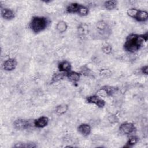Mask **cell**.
<instances>
[{
	"instance_id": "obj_1",
	"label": "cell",
	"mask_w": 148,
	"mask_h": 148,
	"mask_svg": "<svg viewBox=\"0 0 148 148\" xmlns=\"http://www.w3.org/2000/svg\"><path fill=\"white\" fill-rule=\"evenodd\" d=\"M148 33L143 34H130L125 38L123 45L124 50L129 53H135L138 51L147 41Z\"/></svg>"
},
{
	"instance_id": "obj_2",
	"label": "cell",
	"mask_w": 148,
	"mask_h": 148,
	"mask_svg": "<svg viewBox=\"0 0 148 148\" xmlns=\"http://www.w3.org/2000/svg\"><path fill=\"white\" fill-rule=\"evenodd\" d=\"M50 24L49 18L45 16H34L29 24L30 29L35 34H39L45 31Z\"/></svg>"
},
{
	"instance_id": "obj_3",
	"label": "cell",
	"mask_w": 148,
	"mask_h": 148,
	"mask_svg": "<svg viewBox=\"0 0 148 148\" xmlns=\"http://www.w3.org/2000/svg\"><path fill=\"white\" fill-rule=\"evenodd\" d=\"M127 15L138 22H146L148 20V13L146 10L136 8H130L127 11Z\"/></svg>"
},
{
	"instance_id": "obj_4",
	"label": "cell",
	"mask_w": 148,
	"mask_h": 148,
	"mask_svg": "<svg viewBox=\"0 0 148 148\" xmlns=\"http://www.w3.org/2000/svg\"><path fill=\"white\" fill-rule=\"evenodd\" d=\"M117 91V88L110 86H103L97 92V95L101 98H106L112 96Z\"/></svg>"
},
{
	"instance_id": "obj_5",
	"label": "cell",
	"mask_w": 148,
	"mask_h": 148,
	"mask_svg": "<svg viewBox=\"0 0 148 148\" xmlns=\"http://www.w3.org/2000/svg\"><path fill=\"white\" fill-rule=\"evenodd\" d=\"M119 130L122 134L128 135L133 134L136 131V127L134 123L125 121L120 124Z\"/></svg>"
},
{
	"instance_id": "obj_6",
	"label": "cell",
	"mask_w": 148,
	"mask_h": 148,
	"mask_svg": "<svg viewBox=\"0 0 148 148\" xmlns=\"http://www.w3.org/2000/svg\"><path fill=\"white\" fill-rule=\"evenodd\" d=\"M86 102L88 103L94 104L99 108H103L106 105L105 100L97 94L91 95L87 97Z\"/></svg>"
},
{
	"instance_id": "obj_7",
	"label": "cell",
	"mask_w": 148,
	"mask_h": 148,
	"mask_svg": "<svg viewBox=\"0 0 148 148\" xmlns=\"http://www.w3.org/2000/svg\"><path fill=\"white\" fill-rule=\"evenodd\" d=\"M31 123L29 120L23 119H18L14 121L13 127L17 130H27L31 126Z\"/></svg>"
},
{
	"instance_id": "obj_8",
	"label": "cell",
	"mask_w": 148,
	"mask_h": 148,
	"mask_svg": "<svg viewBox=\"0 0 148 148\" xmlns=\"http://www.w3.org/2000/svg\"><path fill=\"white\" fill-rule=\"evenodd\" d=\"M17 65V61L14 58H9L6 60L2 64V68L6 71L14 70Z\"/></svg>"
},
{
	"instance_id": "obj_9",
	"label": "cell",
	"mask_w": 148,
	"mask_h": 148,
	"mask_svg": "<svg viewBox=\"0 0 148 148\" xmlns=\"http://www.w3.org/2000/svg\"><path fill=\"white\" fill-rule=\"evenodd\" d=\"M96 28L98 31L103 35H106L108 33L110 32V27L108 24L104 20H99L95 25Z\"/></svg>"
},
{
	"instance_id": "obj_10",
	"label": "cell",
	"mask_w": 148,
	"mask_h": 148,
	"mask_svg": "<svg viewBox=\"0 0 148 148\" xmlns=\"http://www.w3.org/2000/svg\"><path fill=\"white\" fill-rule=\"evenodd\" d=\"M49 119L46 116H40L34 120V125L37 128H43L46 127L49 124Z\"/></svg>"
},
{
	"instance_id": "obj_11",
	"label": "cell",
	"mask_w": 148,
	"mask_h": 148,
	"mask_svg": "<svg viewBox=\"0 0 148 148\" xmlns=\"http://www.w3.org/2000/svg\"><path fill=\"white\" fill-rule=\"evenodd\" d=\"M1 17L5 20H12L15 17V13L14 11L9 8H2L1 9Z\"/></svg>"
},
{
	"instance_id": "obj_12",
	"label": "cell",
	"mask_w": 148,
	"mask_h": 148,
	"mask_svg": "<svg viewBox=\"0 0 148 148\" xmlns=\"http://www.w3.org/2000/svg\"><path fill=\"white\" fill-rule=\"evenodd\" d=\"M81 73L76 71H70L69 72L66 73V77L73 84H75L78 83L80 79Z\"/></svg>"
},
{
	"instance_id": "obj_13",
	"label": "cell",
	"mask_w": 148,
	"mask_h": 148,
	"mask_svg": "<svg viewBox=\"0 0 148 148\" xmlns=\"http://www.w3.org/2000/svg\"><path fill=\"white\" fill-rule=\"evenodd\" d=\"M77 131L82 136H87L91 132V127L88 124L82 123L78 126Z\"/></svg>"
},
{
	"instance_id": "obj_14",
	"label": "cell",
	"mask_w": 148,
	"mask_h": 148,
	"mask_svg": "<svg viewBox=\"0 0 148 148\" xmlns=\"http://www.w3.org/2000/svg\"><path fill=\"white\" fill-rule=\"evenodd\" d=\"M58 69L60 72L67 73L71 71L72 65L69 61L67 60H63L58 64Z\"/></svg>"
},
{
	"instance_id": "obj_15",
	"label": "cell",
	"mask_w": 148,
	"mask_h": 148,
	"mask_svg": "<svg viewBox=\"0 0 148 148\" xmlns=\"http://www.w3.org/2000/svg\"><path fill=\"white\" fill-rule=\"evenodd\" d=\"M81 4L77 2H72L69 4L66 8V12L69 14H77Z\"/></svg>"
},
{
	"instance_id": "obj_16",
	"label": "cell",
	"mask_w": 148,
	"mask_h": 148,
	"mask_svg": "<svg viewBox=\"0 0 148 148\" xmlns=\"http://www.w3.org/2000/svg\"><path fill=\"white\" fill-rule=\"evenodd\" d=\"M77 29L79 35L81 37H83L88 34L89 27L86 23H82L80 24H79Z\"/></svg>"
},
{
	"instance_id": "obj_17",
	"label": "cell",
	"mask_w": 148,
	"mask_h": 148,
	"mask_svg": "<svg viewBox=\"0 0 148 148\" xmlns=\"http://www.w3.org/2000/svg\"><path fill=\"white\" fill-rule=\"evenodd\" d=\"M66 73L62 72H60V71L58 72L54 73L52 75V77L51 79V83H54L58 82L63 80L64 79H65L66 77Z\"/></svg>"
},
{
	"instance_id": "obj_18",
	"label": "cell",
	"mask_w": 148,
	"mask_h": 148,
	"mask_svg": "<svg viewBox=\"0 0 148 148\" xmlns=\"http://www.w3.org/2000/svg\"><path fill=\"white\" fill-rule=\"evenodd\" d=\"M118 2L116 0H109L105 1L103 3V7L108 10H113L117 8Z\"/></svg>"
},
{
	"instance_id": "obj_19",
	"label": "cell",
	"mask_w": 148,
	"mask_h": 148,
	"mask_svg": "<svg viewBox=\"0 0 148 148\" xmlns=\"http://www.w3.org/2000/svg\"><path fill=\"white\" fill-rule=\"evenodd\" d=\"M56 29L59 33H64L66 32L68 29V24L66 21L60 20L56 25Z\"/></svg>"
},
{
	"instance_id": "obj_20",
	"label": "cell",
	"mask_w": 148,
	"mask_h": 148,
	"mask_svg": "<svg viewBox=\"0 0 148 148\" xmlns=\"http://www.w3.org/2000/svg\"><path fill=\"white\" fill-rule=\"evenodd\" d=\"M68 110V105L65 103L57 105L55 108V112L56 114L58 115H62L65 114Z\"/></svg>"
},
{
	"instance_id": "obj_21",
	"label": "cell",
	"mask_w": 148,
	"mask_h": 148,
	"mask_svg": "<svg viewBox=\"0 0 148 148\" xmlns=\"http://www.w3.org/2000/svg\"><path fill=\"white\" fill-rule=\"evenodd\" d=\"M14 147H25V148H35L37 147V145L31 142H18L17 143H15L14 145H13Z\"/></svg>"
},
{
	"instance_id": "obj_22",
	"label": "cell",
	"mask_w": 148,
	"mask_h": 148,
	"mask_svg": "<svg viewBox=\"0 0 148 148\" xmlns=\"http://www.w3.org/2000/svg\"><path fill=\"white\" fill-rule=\"evenodd\" d=\"M139 141V138L135 135H132L131 136L127 142H126V144L124 146V147H132L134 145H135Z\"/></svg>"
},
{
	"instance_id": "obj_23",
	"label": "cell",
	"mask_w": 148,
	"mask_h": 148,
	"mask_svg": "<svg viewBox=\"0 0 148 148\" xmlns=\"http://www.w3.org/2000/svg\"><path fill=\"white\" fill-rule=\"evenodd\" d=\"M80 73L85 76L93 77V74L91 70L86 65H83L80 68Z\"/></svg>"
},
{
	"instance_id": "obj_24",
	"label": "cell",
	"mask_w": 148,
	"mask_h": 148,
	"mask_svg": "<svg viewBox=\"0 0 148 148\" xmlns=\"http://www.w3.org/2000/svg\"><path fill=\"white\" fill-rule=\"evenodd\" d=\"M88 13H89V9L87 6L81 4L80 8L79 9L77 14L79 15L80 16L84 17V16H87L88 14Z\"/></svg>"
},
{
	"instance_id": "obj_25",
	"label": "cell",
	"mask_w": 148,
	"mask_h": 148,
	"mask_svg": "<svg viewBox=\"0 0 148 148\" xmlns=\"http://www.w3.org/2000/svg\"><path fill=\"white\" fill-rule=\"evenodd\" d=\"M102 51L106 54H109L112 51V47L108 43H105L102 46Z\"/></svg>"
},
{
	"instance_id": "obj_26",
	"label": "cell",
	"mask_w": 148,
	"mask_h": 148,
	"mask_svg": "<svg viewBox=\"0 0 148 148\" xmlns=\"http://www.w3.org/2000/svg\"><path fill=\"white\" fill-rule=\"evenodd\" d=\"M99 74L105 77H108L111 75V71L108 69H101Z\"/></svg>"
},
{
	"instance_id": "obj_27",
	"label": "cell",
	"mask_w": 148,
	"mask_h": 148,
	"mask_svg": "<svg viewBox=\"0 0 148 148\" xmlns=\"http://www.w3.org/2000/svg\"><path fill=\"white\" fill-rule=\"evenodd\" d=\"M140 72L145 75H147L148 74V66L147 65L143 66L142 67L140 68Z\"/></svg>"
}]
</instances>
